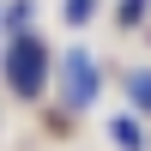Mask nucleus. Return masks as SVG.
<instances>
[{
    "label": "nucleus",
    "instance_id": "obj_4",
    "mask_svg": "<svg viewBox=\"0 0 151 151\" xmlns=\"http://www.w3.org/2000/svg\"><path fill=\"white\" fill-rule=\"evenodd\" d=\"M121 91H127V103H133V115H151V67H133V73H121Z\"/></svg>",
    "mask_w": 151,
    "mask_h": 151
},
{
    "label": "nucleus",
    "instance_id": "obj_1",
    "mask_svg": "<svg viewBox=\"0 0 151 151\" xmlns=\"http://www.w3.org/2000/svg\"><path fill=\"white\" fill-rule=\"evenodd\" d=\"M0 73H6V91H12V97L36 103V97L55 85V55H48V42H42L36 30H24V36H12V42H6Z\"/></svg>",
    "mask_w": 151,
    "mask_h": 151
},
{
    "label": "nucleus",
    "instance_id": "obj_3",
    "mask_svg": "<svg viewBox=\"0 0 151 151\" xmlns=\"http://www.w3.org/2000/svg\"><path fill=\"white\" fill-rule=\"evenodd\" d=\"M24 30H36V0H0V36H24Z\"/></svg>",
    "mask_w": 151,
    "mask_h": 151
},
{
    "label": "nucleus",
    "instance_id": "obj_7",
    "mask_svg": "<svg viewBox=\"0 0 151 151\" xmlns=\"http://www.w3.org/2000/svg\"><path fill=\"white\" fill-rule=\"evenodd\" d=\"M145 12H151V0H121V6H115V24L133 30V24H145Z\"/></svg>",
    "mask_w": 151,
    "mask_h": 151
},
{
    "label": "nucleus",
    "instance_id": "obj_6",
    "mask_svg": "<svg viewBox=\"0 0 151 151\" xmlns=\"http://www.w3.org/2000/svg\"><path fill=\"white\" fill-rule=\"evenodd\" d=\"M60 18H67V30H85L97 18V0H60Z\"/></svg>",
    "mask_w": 151,
    "mask_h": 151
},
{
    "label": "nucleus",
    "instance_id": "obj_2",
    "mask_svg": "<svg viewBox=\"0 0 151 151\" xmlns=\"http://www.w3.org/2000/svg\"><path fill=\"white\" fill-rule=\"evenodd\" d=\"M55 85H60V109H67V115H85V109L103 97V67H97V55L85 42H73L67 55H60V67H55Z\"/></svg>",
    "mask_w": 151,
    "mask_h": 151
},
{
    "label": "nucleus",
    "instance_id": "obj_5",
    "mask_svg": "<svg viewBox=\"0 0 151 151\" xmlns=\"http://www.w3.org/2000/svg\"><path fill=\"white\" fill-rule=\"evenodd\" d=\"M109 139H115L121 151H145V121L127 109V115H115V121H109Z\"/></svg>",
    "mask_w": 151,
    "mask_h": 151
}]
</instances>
